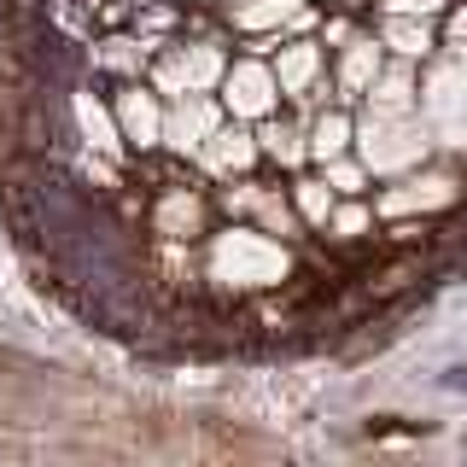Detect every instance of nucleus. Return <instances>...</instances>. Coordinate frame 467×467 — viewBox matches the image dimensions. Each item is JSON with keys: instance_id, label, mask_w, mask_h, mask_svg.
Listing matches in <instances>:
<instances>
[{"instance_id": "f257e3e1", "label": "nucleus", "mask_w": 467, "mask_h": 467, "mask_svg": "<svg viewBox=\"0 0 467 467\" xmlns=\"http://www.w3.org/2000/svg\"><path fill=\"white\" fill-rule=\"evenodd\" d=\"M204 281H216L223 292H275L292 281V252L281 234L257 223H228L204 240Z\"/></svg>"}, {"instance_id": "f03ea898", "label": "nucleus", "mask_w": 467, "mask_h": 467, "mask_svg": "<svg viewBox=\"0 0 467 467\" xmlns=\"http://www.w3.org/2000/svg\"><path fill=\"white\" fill-rule=\"evenodd\" d=\"M357 152L368 175H409L427 164L432 135H427V117L420 111H362L357 123Z\"/></svg>"}, {"instance_id": "7ed1b4c3", "label": "nucleus", "mask_w": 467, "mask_h": 467, "mask_svg": "<svg viewBox=\"0 0 467 467\" xmlns=\"http://www.w3.org/2000/svg\"><path fill=\"white\" fill-rule=\"evenodd\" d=\"M228 77V58L216 41H175L152 58V88L164 99H182V94H216Z\"/></svg>"}, {"instance_id": "20e7f679", "label": "nucleus", "mask_w": 467, "mask_h": 467, "mask_svg": "<svg viewBox=\"0 0 467 467\" xmlns=\"http://www.w3.org/2000/svg\"><path fill=\"white\" fill-rule=\"evenodd\" d=\"M420 117H427V135L438 146H456L467 152V53L444 58L420 88Z\"/></svg>"}, {"instance_id": "39448f33", "label": "nucleus", "mask_w": 467, "mask_h": 467, "mask_svg": "<svg viewBox=\"0 0 467 467\" xmlns=\"http://www.w3.org/2000/svg\"><path fill=\"white\" fill-rule=\"evenodd\" d=\"M228 24H234V36H245L257 53H275V47H281V36L310 29L316 12H310V0H234Z\"/></svg>"}, {"instance_id": "423d86ee", "label": "nucleus", "mask_w": 467, "mask_h": 467, "mask_svg": "<svg viewBox=\"0 0 467 467\" xmlns=\"http://www.w3.org/2000/svg\"><path fill=\"white\" fill-rule=\"evenodd\" d=\"M216 99H223V111L240 117V123H263V117H275V106H281L275 65H263V58H240V65H228Z\"/></svg>"}, {"instance_id": "0eeeda50", "label": "nucleus", "mask_w": 467, "mask_h": 467, "mask_svg": "<svg viewBox=\"0 0 467 467\" xmlns=\"http://www.w3.org/2000/svg\"><path fill=\"white\" fill-rule=\"evenodd\" d=\"M223 123H228V111H223V99H211V94L170 99V111H164V152L170 158H193V164H199L204 140H211Z\"/></svg>"}, {"instance_id": "6e6552de", "label": "nucleus", "mask_w": 467, "mask_h": 467, "mask_svg": "<svg viewBox=\"0 0 467 467\" xmlns=\"http://www.w3.org/2000/svg\"><path fill=\"white\" fill-rule=\"evenodd\" d=\"M111 111H117V123H123V140L135 146V152H158L164 146V94L158 88H146L140 77L135 82H123L117 88V99H111Z\"/></svg>"}, {"instance_id": "1a4fd4ad", "label": "nucleus", "mask_w": 467, "mask_h": 467, "mask_svg": "<svg viewBox=\"0 0 467 467\" xmlns=\"http://www.w3.org/2000/svg\"><path fill=\"white\" fill-rule=\"evenodd\" d=\"M462 199V182L456 175H444V170H409L398 175V187H386L379 193L374 211L379 216H427V211H444V204H456Z\"/></svg>"}, {"instance_id": "9d476101", "label": "nucleus", "mask_w": 467, "mask_h": 467, "mask_svg": "<svg viewBox=\"0 0 467 467\" xmlns=\"http://www.w3.org/2000/svg\"><path fill=\"white\" fill-rule=\"evenodd\" d=\"M223 211H228V216H252L257 228L281 234V240H298V228H304L298 204H292V199H281L275 187H257V182H245V175H240V187H228V193H223Z\"/></svg>"}, {"instance_id": "9b49d317", "label": "nucleus", "mask_w": 467, "mask_h": 467, "mask_svg": "<svg viewBox=\"0 0 467 467\" xmlns=\"http://www.w3.org/2000/svg\"><path fill=\"white\" fill-rule=\"evenodd\" d=\"M70 117H77V135H82V152H99L111 164H123L135 146L123 140V123H117L111 106H99L94 94H70Z\"/></svg>"}, {"instance_id": "f8f14e48", "label": "nucleus", "mask_w": 467, "mask_h": 467, "mask_svg": "<svg viewBox=\"0 0 467 467\" xmlns=\"http://www.w3.org/2000/svg\"><path fill=\"white\" fill-rule=\"evenodd\" d=\"M263 158V146H257V135L240 123V117H228L223 129H216L211 140H204V152H199V170L204 175H245Z\"/></svg>"}, {"instance_id": "ddd939ff", "label": "nucleus", "mask_w": 467, "mask_h": 467, "mask_svg": "<svg viewBox=\"0 0 467 467\" xmlns=\"http://www.w3.org/2000/svg\"><path fill=\"white\" fill-rule=\"evenodd\" d=\"M164 53V41H152V36H99L94 47H88V65L94 70H111V77H123V82H135L152 58Z\"/></svg>"}, {"instance_id": "4468645a", "label": "nucleus", "mask_w": 467, "mask_h": 467, "mask_svg": "<svg viewBox=\"0 0 467 467\" xmlns=\"http://www.w3.org/2000/svg\"><path fill=\"white\" fill-rule=\"evenodd\" d=\"M321 70H327V58H321L316 41H281L275 47V82H281L286 99H316Z\"/></svg>"}, {"instance_id": "2eb2a0df", "label": "nucleus", "mask_w": 467, "mask_h": 467, "mask_svg": "<svg viewBox=\"0 0 467 467\" xmlns=\"http://www.w3.org/2000/svg\"><path fill=\"white\" fill-rule=\"evenodd\" d=\"M379 70H386V41H379V36H350L339 47V77H333V82H339L345 99H362L374 88Z\"/></svg>"}, {"instance_id": "dca6fc26", "label": "nucleus", "mask_w": 467, "mask_h": 467, "mask_svg": "<svg viewBox=\"0 0 467 467\" xmlns=\"http://www.w3.org/2000/svg\"><path fill=\"white\" fill-rule=\"evenodd\" d=\"M152 228L164 234L170 245L199 240L204 234V199L193 193V187H164V199H158V211H152Z\"/></svg>"}, {"instance_id": "f3484780", "label": "nucleus", "mask_w": 467, "mask_h": 467, "mask_svg": "<svg viewBox=\"0 0 467 467\" xmlns=\"http://www.w3.org/2000/svg\"><path fill=\"white\" fill-rule=\"evenodd\" d=\"M379 41H386V53L409 58V65L438 53V41H432V18H398V12H386V18H379Z\"/></svg>"}, {"instance_id": "a211bd4d", "label": "nucleus", "mask_w": 467, "mask_h": 467, "mask_svg": "<svg viewBox=\"0 0 467 467\" xmlns=\"http://www.w3.org/2000/svg\"><path fill=\"white\" fill-rule=\"evenodd\" d=\"M257 146H263V158H275L281 170H298L304 158H310V129H304V123H281V117H263Z\"/></svg>"}, {"instance_id": "6ab92c4d", "label": "nucleus", "mask_w": 467, "mask_h": 467, "mask_svg": "<svg viewBox=\"0 0 467 467\" xmlns=\"http://www.w3.org/2000/svg\"><path fill=\"white\" fill-rule=\"evenodd\" d=\"M350 146H357V117H345V111H316L310 117V158L316 164L345 158Z\"/></svg>"}, {"instance_id": "aec40b11", "label": "nucleus", "mask_w": 467, "mask_h": 467, "mask_svg": "<svg viewBox=\"0 0 467 467\" xmlns=\"http://www.w3.org/2000/svg\"><path fill=\"white\" fill-rule=\"evenodd\" d=\"M292 204H298L304 228H327V216H333V204H339V193H333L327 175H304V182L292 187Z\"/></svg>"}, {"instance_id": "412c9836", "label": "nucleus", "mask_w": 467, "mask_h": 467, "mask_svg": "<svg viewBox=\"0 0 467 467\" xmlns=\"http://www.w3.org/2000/svg\"><path fill=\"white\" fill-rule=\"evenodd\" d=\"M374 228V211L362 199H345V204H333V216H327V240H339V245H350V240H362V234Z\"/></svg>"}, {"instance_id": "4be33fe9", "label": "nucleus", "mask_w": 467, "mask_h": 467, "mask_svg": "<svg viewBox=\"0 0 467 467\" xmlns=\"http://www.w3.org/2000/svg\"><path fill=\"white\" fill-rule=\"evenodd\" d=\"M321 175H327V182H333V193H339V199H357L362 193V187H368V164H362V158H327V164H321Z\"/></svg>"}, {"instance_id": "5701e85b", "label": "nucleus", "mask_w": 467, "mask_h": 467, "mask_svg": "<svg viewBox=\"0 0 467 467\" xmlns=\"http://www.w3.org/2000/svg\"><path fill=\"white\" fill-rule=\"evenodd\" d=\"M175 24H182V18H175V6H170V0H152V6H135V29H140V36H152V41H164Z\"/></svg>"}, {"instance_id": "b1692460", "label": "nucleus", "mask_w": 467, "mask_h": 467, "mask_svg": "<svg viewBox=\"0 0 467 467\" xmlns=\"http://www.w3.org/2000/svg\"><path fill=\"white\" fill-rule=\"evenodd\" d=\"M450 0H379V12H398V18H438Z\"/></svg>"}, {"instance_id": "393cba45", "label": "nucleus", "mask_w": 467, "mask_h": 467, "mask_svg": "<svg viewBox=\"0 0 467 467\" xmlns=\"http://www.w3.org/2000/svg\"><path fill=\"white\" fill-rule=\"evenodd\" d=\"M350 36H357V29H350L345 18H333L327 29H321V41H333V47H345V41H350Z\"/></svg>"}, {"instance_id": "a878e982", "label": "nucleus", "mask_w": 467, "mask_h": 467, "mask_svg": "<svg viewBox=\"0 0 467 467\" xmlns=\"http://www.w3.org/2000/svg\"><path fill=\"white\" fill-rule=\"evenodd\" d=\"M129 6H152V0H129Z\"/></svg>"}]
</instances>
